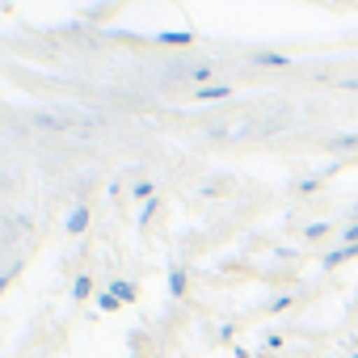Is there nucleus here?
<instances>
[{"mask_svg":"<svg viewBox=\"0 0 358 358\" xmlns=\"http://www.w3.org/2000/svg\"><path fill=\"white\" fill-rule=\"evenodd\" d=\"M287 308H291V295H278V299L270 303V312H287Z\"/></svg>","mask_w":358,"mask_h":358,"instance_id":"nucleus-16","label":"nucleus"},{"mask_svg":"<svg viewBox=\"0 0 358 358\" xmlns=\"http://www.w3.org/2000/svg\"><path fill=\"white\" fill-rule=\"evenodd\" d=\"M211 76H215V68L211 64H199V68H190V80L203 89V85H211Z\"/></svg>","mask_w":358,"mask_h":358,"instance_id":"nucleus-7","label":"nucleus"},{"mask_svg":"<svg viewBox=\"0 0 358 358\" xmlns=\"http://www.w3.org/2000/svg\"><path fill=\"white\" fill-rule=\"evenodd\" d=\"M169 291L173 295H186V270H173L169 274Z\"/></svg>","mask_w":358,"mask_h":358,"instance_id":"nucleus-11","label":"nucleus"},{"mask_svg":"<svg viewBox=\"0 0 358 358\" xmlns=\"http://www.w3.org/2000/svg\"><path fill=\"white\" fill-rule=\"evenodd\" d=\"M253 64H257V68H291V59H287V55H278V51H257V55H253Z\"/></svg>","mask_w":358,"mask_h":358,"instance_id":"nucleus-6","label":"nucleus"},{"mask_svg":"<svg viewBox=\"0 0 358 358\" xmlns=\"http://www.w3.org/2000/svg\"><path fill=\"white\" fill-rule=\"evenodd\" d=\"M64 228H68V236H80V232H85V228H89V203H76V207H72V215H68V224H64Z\"/></svg>","mask_w":358,"mask_h":358,"instance_id":"nucleus-3","label":"nucleus"},{"mask_svg":"<svg viewBox=\"0 0 358 358\" xmlns=\"http://www.w3.org/2000/svg\"><path fill=\"white\" fill-rule=\"evenodd\" d=\"M80 118H72V114H59V110H38L34 114V127L38 131H72Z\"/></svg>","mask_w":358,"mask_h":358,"instance_id":"nucleus-1","label":"nucleus"},{"mask_svg":"<svg viewBox=\"0 0 358 358\" xmlns=\"http://www.w3.org/2000/svg\"><path fill=\"white\" fill-rule=\"evenodd\" d=\"M17 270H22V266H9V270H5V274H0V295H5V287H9V282H13V278H17Z\"/></svg>","mask_w":358,"mask_h":358,"instance_id":"nucleus-15","label":"nucleus"},{"mask_svg":"<svg viewBox=\"0 0 358 358\" xmlns=\"http://www.w3.org/2000/svg\"><path fill=\"white\" fill-rule=\"evenodd\" d=\"M110 291H114V295H118L122 303H135V287H131V282H122V278H114V282H110Z\"/></svg>","mask_w":358,"mask_h":358,"instance_id":"nucleus-9","label":"nucleus"},{"mask_svg":"<svg viewBox=\"0 0 358 358\" xmlns=\"http://www.w3.org/2000/svg\"><path fill=\"white\" fill-rule=\"evenodd\" d=\"M89 295H93V278H89V274H80V278L72 282V299H89Z\"/></svg>","mask_w":358,"mask_h":358,"instance_id":"nucleus-8","label":"nucleus"},{"mask_svg":"<svg viewBox=\"0 0 358 358\" xmlns=\"http://www.w3.org/2000/svg\"><path fill=\"white\" fill-rule=\"evenodd\" d=\"M232 97V85H203L194 89V101H228Z\"/></svg>","mask_w":358,"mask_h":358,"instance_id":"nucleus-4","label":"nucleus"},{"mask_svg":"<svg viewBox=\"0 0 358 358\" xmlns=\"http://www.w3.org/2000/svg\"><path fill=\"white\" fill-rule=\"evenodd\" d=\"M303 236H308V241H320V236H329V224H308Z\"/></svg>","mask_w":358,"mask_h":358,"instance_id":"nucleus-13","label":"nucleus"},{"mask_svg":"<svg viewBox=\"0 0 358 358\" xmlns=\"http://www.w3.org/2000/svg\"><path fill=\"white\" fill-rule=\"evenodd\" d=\"M156 43H164V47H190L194 34L190 30H164V34H156Z\"/></svg>","mask_w":358,"mask_h":358,"instance_id":"nucleus-5","label":"nucleus"},{"mask_svg":"<svg viewBox=\"0 0 358 358\" xmlns=\"http://www.w3.org/2000/svg\"><path fill=\"white\" fill-rule=\"evenodd\" d=\"M354 257H358V245H337L333 253H324L320 266H324V270H337V266H345V262H354Z\"/></svg>","mask_w":358,"mask_h":358,"instance_id":"nucleus-2","label":"nucleus"},{"mask_svg":"<svg viewBox=\"0 0 358 358\" xmlns=\"http://www.w3.org/2000/svg\"><path fill=\"white\" fill-rule=\"evenodd\" d=\"M329 148H333V152H358V135H337Z\"/></svg>","mask_w":358,"mask_h":358,"instance_id":"nucleus-10","label":"nucleus"},{"mask_svg":"<svg viewBox=\"0 0 358 358\" xmlns=\"http://www.w3.org/2000/svg\"><path fill=\"white\" fill-rule=\"evenodd\" d=\"M97 308H101V312H118V308H122V299H118L114 291H106V295H97Z\"/></svg>","mask_w":358,"mask_h":358,"instance_id":"nucleus-12","label":"nucleus"},{"mask_svg":"<svg viewBox=\"0 0 358 358\" xmlns=\"http://www.w3.org/2000/svg\"><path fill=\"white\" fill-rule=\"evenodd\" d=\"M341 245H358V220L341 228Z\"/></svg>","mask_w":358,"mask_h":358,"instance_id":"nucleus-14","label":"nucleus"},{"mask_svg":"<svg viewBox=\"0 0 358 358\" xmlns=\"http://www.w3.org/2000/svg\"><path fill=\"white\" fill-rule=\"evenodd\" d=\"M350 215H354V220H358V203H354V211H350Z\"/></svg>","mask_w":358,"mask_h":358,"instance_id":"nucleus-18","label":"nucleus"},{"mask_svg":"<svg viewBox=\"0 0 358 358\" xmlns=\"http://www.w3.org/2000/svg\"><path fill=\"white\" fill-rule=\"evenodd\" d=\"M135 199H152V182H139L135 186Z\"/></svg>","mask_w":358,"mask_h":358,"instance_id":"nucleus-17","label":"nucleus"}]
</instances>
